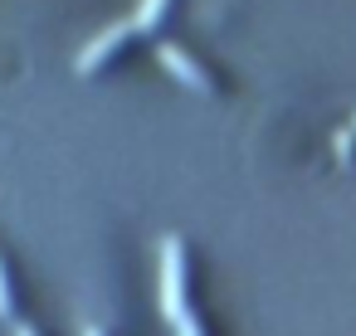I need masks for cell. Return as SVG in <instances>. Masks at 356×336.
Here are the masks:
<instances>
[{
  "instance_id": "3957f363",
  "label": "cell",
  "mask_w": 356,
  "mask_h": 336,
  "mask_svg": "<svg viewBox=\"0 0 356 336\" xmlns=\"http://www.w3.org/2000/svg\"><path fill=\"white\" fill-rule=\"evenodd\" d=\"M156 59H161V64H166V69L181 78V83H191V88L210 93V78H205V69H200V64H195V59H191L181 44H161V49H156Z\"/></svg>"
},
{
  "instance_id": "8992f818",
  "label": "cell",
  "mask_w": 356,
  "mask_h": 336,
  "mask_svg": "<svg viewBox=\"0 0 356 336\" xmlns=\"http://www.w3.org/2000/svg\"><path fill=\"white\" fill-rule=\"evenodd\" d=\"M176 336H205V331H200V321H195V317L186 312V317L176 321Z\"/></svg>"
},
{
  "instance_id": "6da1fadb",
  "label": "cell",
  "mask_w": 356,
  "mask_h": 336,
  "mask_svg": "<svg viewBox=\"0 0 356 336\" xmlns=\"http://www.w3.org/2000/svg\"><path fill=\"white\" fill-rule=\"evenodd\" d=\"M161 312L171 321L186 317V249L176 234L161 239Z\"/></svg>"
},
{
  "instance_id": "30bf717a",
  "label": "cell",
  "mask_w": 356,
  "mask_h": 336,
  "mask_svg": "<svg viewBox=\"0 0 356 336\" xmlns=\"http://www.w3.org/2000/svg\"><path fill=\"white\" fill-rule=\"evenodd\" d=\"M351 127H356V117H351Z\"/></svg>"
},
{
  "instance_id": "ba28073f",
  "label": "cell",
  "mask_w": 356,
  "mask_h": 336,
  "mask_svg": "<svg viewBox=\"0 0 356 336\" xmlns=\"http://www.w3.org/2000/svg\"><path fill=\"white\" fill-rule=\"evenodd\" d=\"M15 336H35V326H15Z\"/></svg>"
},
{
  "instance_id": "5b68a950",
  "label": "cell",
  "mask_w": 356,
  "mask_h": 336,
  "mask_svg": "<svg viewBox=\"0 0 356 336\" xmlns=\"http://www.w3.org/2000/svg\"><path fill=\"white\" fill-rule=\"evenodd\" d=\"M332 146H337V156H341V161H351V151H356V127H341Z\"/></svg>"
},
{
  "instance_id": "7a4b0ae2",
  "label": "cell",
  "mask_w": 356,
  "mask_h": 336,
  "mask_svg": "<svg viewBox=\"0 0 356 336\" xmlns=\"http://www.w3.org/2000/svg\"><path fill=\"white\" fill-rule=\"evenodd\" d=\"M132 30H137L132 20H118V25L98 30V35H93V40H88L79 54H74V69H79V74H93V69H98V64H103V59H108V54H113V49H118L127 35H132Z\"/></svg>"
},
{
  "instance_id": "277c9868",
  "label": "cell",
  "mask_w": 356,
  "mask_h": 336,
  "mask_svg": "<svg viewBox=\"0 0 356 336\" xmlns=\"http://www.w3.org/2000/svg\"><path fill=\"white\" fill-rule=\"evenodd\" d=\"M161 10H166V0H142L137 15H132V25L137 30H152V25H161Z\"/></svg>"
},
{
  "instance_id": "9c48e42d",
  "label": "cell",
  "mask_w": 356,
  "mask_h": 336,
  "mask_svg": "<svg viewBox=\"0 0 356 336\" xmlns=\"http://www.w3.org/2000/svg\"><path fill=\"white\" fill-rule=\"evenodd\" d=\"M83 336H103V331H98V326H83Z\"/></svg>"
},
{
  "instance_id": "52a82bcc",
  "label": "cell",
  "mask_w": 356,
  "mask_h": 336,
  "mask_svg": "<svg viewBox=\"0 0 356 336\" xmlns=\"http://www.w3.org/2000/svg\"><path fill=\"white\" fill-rule=\"evenodd\" d=\"M0 317H10V283H6V268H0Z\"/></svg>"
}]
</instances>
